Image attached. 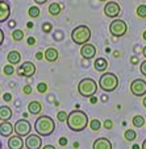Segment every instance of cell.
Listing matches in <instances>:
<instances>
[{
	"label": "cell",
	"mask_w": 146,
	"mask_h": 149,
	"mask_svg": "<svg viewBox=\"0 0 146 149\" xmlns=\"http://www.w3.org/2000/svg\"><path fill=\"white\" fill-rule=\"evenodd\" d=\"M104 128H105V130H112V128H113L112 120H109V119H108V120L104 121Z\"/></svg>",
	"instance_id": "836d02e7"
},
{
	"label": "cell",
	"mask_w": 146,
	"mask_h": 149,
	"mask_svg": "<svg viewBox=\"0 0 146 149\" xmlns=\"http://www.w3.org/2000/svg\"><path fill=\"white\" fill-rule=\"evenodd\" d=\"M96 91H98V83H96V81H93L92 78H84L79 82L78 93L80 96L91 98V96L96 95Z\"/></svg>",
	"instance_id": "5b68a950"
},
{
	"label": "cell",
	"mask_w": 146,
	"mask_h": 149,
	"mask_svg": "<svg viewBox=\"0 0 146 149\" xmlns=\"http://www.w3.org/2000/svg\"><path fill=\"white\" fill-rule=\"evenodd\" d=\"M67 112H65V111H59L58 113H57V118H58L59 121H62V123H65L66 120H67Z\"/></svg>",
	"instance_id": "4dcf8cb0"
},
{
	"label": "cell",
	"mask_w": 146,
	"mask_h": 149,
	"mask_svg": "<svg viewBox=\"0 0 146 149\" xmlns=\"http://www.w3.org/2000/svg\"><path fill=\"white\" fill-rule=\"evenodd\" d=\"M90 127H91V130H92V131H99V130H100V127H101L100 120H98V119H93V120H91Z\"/></svg>",
	"instance_id": "83f0119b"
},
{
	"label": "cell",
	"mask_w": 146,
	"mask_h": 149,
	"mask_svg": "<svg viewBox=\"0 0 146 149\" xmlns=\"http://www.w3.org/2000/svg\"><path fill=\"white\" fill-rule=\"evenodd\" d=\"M49 13H50L51 16H58V15L61 13V6H59L58 3H51L50 6H49Z\"/></svg>",
	"instance_id": "7402d4cb"
},
{
	"label": "cell",
	"mask_w": 146,
	"mask_h": 149,
	"mask_svg": "<svg viewBox=\"0 0 146 149\" xmlns=\"http://www.w3.org/2000/svg\"><path fill=\"white\" fill-rule=\"evenodd\" d=\"M17 71H19V75L25 77V78H30V77L34 75V73H36V65L30 61L23 62V65H20Z\"/></svg>",
	"instance_id": "8fae6325"
},
{
	"label": "cell",
	"mask_w": 146,
	"mask_h": 149,
	"mask_svg": "<svg viewBox=\"0 0 146 149\" xmlns=\"http://www.w3.org/2000/svg\"><path fill=\"white\" fill-rule=\"evenodd\" d=\"M48 0H34V3L38 4V6H41V4H45Z\"/></svg>",
	"instance_id": "b9f144b4"
},
{
	"label": "cell",
	"mask_w": 146,
	"mask_h": 149,
	"mask_svg": "<svg viewBox=\"0 0 146 149\" xmlns=\"http://www.w3.org/2000/svg\"><path fill=\"white\" fill-rule=\"evenodd\" d=\"M132 149H141V148H140V145H137V144H134V145L132 146Z\"/></svg>",
	"instance_id": "7dc6e473"
},
{
	"label": "cell",
	"mask_w": 146,
	"mask_h": 149,
	"mask_svg": "<svg viewBox=\"0 0 146 149\" xmlns=\"http://www.w3.org/2000/svg\"><path fill=\"white\" fill-rule=\"evenodd\" d=\"M32 91H33V87H32L30 84H25V86L23 87V93H24V94H26V95H29V94H30Z\"/></svg>",
	"instance_id": "1f68e13d"
},
{
	"label": "cell",
	"mask_w": 146,
	"mask_h": 149,
	"mask_svg": "<svg viewBox=\"0 0 146 149\" xmlns=\"http://www.w3.org/2000/svg\"><path fill=\"white\" fill-rule=\"evenodd\" d=\"M12 118V108L8 106H1L0 107V120L8 121Z\"/></svg>",
	"instance_id": "44dd1931"
},
{
	"label": "cell",
	"mask_w": 146,
	"mask_h": 149,
	"mask_svg": "<svg viewBox=\"0 0 146 149\" xmlns=\"http://www.w3.org/2000/svg\"><path fill=\"white\" fill-rule=\"evenodd\" d=\"M137 15L138 17H141V19H145L146 17V4H141V6L137 7Z\"/></svg>",
	"instance_id": "484cf974"
},
{
	"label": "cell",
	"mask_w": 146,
	"mask_h": 149,
	"mask_svg": "<svg viewBox=\"0 0 146 149\" xmlns=\"http://www.w3.org/2000/svg\"><path fill=\"white\" fill-rule=\"evenodd\" d=\"M28 111L32 115H39L41 111H42V104L39 103L38 100H32L28 104Z\"/></svg>",
	"instance_id": "e0dca14e"
},
{
	"label": "cell",
	"mask_w": 146,
	"mask_h": 149,
	"mask_svg": "<svg viewBox=\"0 0 146 149\" xmlns=\"http://www.w3.org/2000/svg\"><path fill=\"white\" fill-rule=\"evenodd\" d=\"M8 25H9V28H15V26H16V23H15L13 20H11V21H9V24H8Z\"/></svg>",
	"instance_id": "f6af8a7d"
},
{
	"label": "cell",
	"mask_w": 146,
	"mask_h": 149,
	"mask_svg": "<svg viewBox=\"0 0 146 149\" xmlns=\"http://www.w3.org/2000/svg\"><path fill=\"white\" fill-rule=\"evenodd\" d=\"M37 91H38L39 94H44L48 91V84L45 83V82H39L38 86H37Z\"/></svg>",
	"instance_id": "f546056e"
},
{
	"label": "cell",
	"mask_w": 146,
	"mask_h": 149,
	"mask_svg": "<svg viewBox=\"0 0 146 149\" xmlns=\"http://www.w3.org/2000/svg\"><path fill=\"white\" fill-rule=\"evenodd\" d=\"M80 54L83 58L86 59H91L96 56V46L93 44H84V45H82L80 48Z\"/></svg>",
	"instance_id": "7c38bea8"
},
{
	"label": "cell",
	"mask_w": 146,
	"mask_h": 149,
	"mask_svg": "<svg viewBox=\"0 0 146 149\" xmlns=\"http://www.w3.org/2000/svg\"><path fill=\"white\" fill-rule=\"evenodd\" d=\"M41 149H55V146L54 145H44V148H41Z\"/></svg>",
	"instance_id": "ee69618b"
},
{
	"label": "cell",
	"mask_w": 146,
	"mask_h": 149,
	"mask_svg": "<svg viewBox=\"0 0 146 149\" xmlns=\"http://www.w3.org/2000/svg\"><path fill=\"white\" fill-rule=\"evenodd\" d=\"M24 146V140L21 136L17 135H11L8 139V148L9 149H23Z\"/></svg>",
	"instance_id": "5bb4252c"
},
{
	"label": "cell",
	"mask_w": 146,
	"mask_h": 149,
	"mask_svg": "<svg viewBox=\"0 0 146 149\" xmlns=\"http://www.w3.org/2000/svg\"><path fill=\"white\" fill-rule=\"evenodd\" d=\"M132 123H133V125H134L136 128H141V127L145 124V119H143L141 115H136L134 118H133Z\"/></svg>",
	"instance_id": "cb8c5ba5"
},
{
	"label": "cell",
	"mask_w": 146,
	"mask_h": 149,
	"mask_svg": "<svg viewBox=\"0 0 146 149\" xmlns=\"http://www.w3.org/2000/svg\"><path fill=\"white\" fill-rule=\"evenodd\" d=\"M36 58L38 59V61H41V59L44 58V53H42V52H37V53H36Z\"/></svg>",
	"instance_id": "f35d334b"
},
{
	"label": "cell",
	"mask_w": 146,
	"mask_h": 149,
	"mask_svg": "<svg viewBox=\"0 0 146 149\" xmlns=\"http://www.w3.org/2000/svg\"><path fill=\"white\" fill-rule=\"evenodd\" d=\"M142 104H143V107L146 108V96H143V100H142Z\"/></svg>",
	"instance_id": "bcb514c9"
},
{
	"label": "cell",
	"mask_w": 146,
	"mask_h": 149,
	"mask_svg": "<svg viewBox=\"0 0 146 149\" xmlns=\"http://www.w3.org/2000/svg\"><path fill=\"white\" fill-rule=\"evenodd\" d=\"M124 137L127 141H134L137 139V132L134 130H127L125 133H124Z\"/></svg>",
	"instance_id": "603a6c76"
},
{
	"label": "cell",
	"mask_w": 146,
	"mask_h": 149,
	"mask_svg": "<svg viewBox=\"0 0 146 149\" xmlns=\"http://www.w3.org/2000/svg\"><path fill=\"white\" fill-rule=\"evenodd\" d=\"M141 149H146V140L142 143V146H141Z\"/></svg>",
	"instance_id": "c3c4849f"
},
{
	"label": "cell",
	"mask_w": 146,
	"mask_h": 149,
	"mask_svg": "<svg viewBox=\"0 0 146 149\" xmlns=\"http://www.w3.org/2000/svg\"><path fill=\"white\" fill-rule=\"evenodd\" d=\"M3 73L6 74V75H13V73H15V68H13V65H6L3 68Z\"/></svg>",
	"instance_id": "f1b7e54d"
},
{
	"label": "cell",
	"mask_w": 146,
	"mask_h": 149,
	"mask_svg": "<svg viewBox=\"0 0 146 149\" xmlns=\"http://www.w3.org/2000/svg\"><path fill=\"white\" fill-rule=\"evenodd\" d=\"M13 132V125L9 121H1L0 124V135L3 137H9Z\"/></svg>",
	"instance_id": "2e32d148"
},
{
	"label": "cell",
	"mask_w": 146,
	"mask_h": 149,
	"mask_svg": "<svg viewBox=\"0 0 146 149\" xmlns=\"http://www.w3.org/2000/svg\"><path fill=\"white\" fill-rule=\"evenodd\" d=\"M109 33L115 37H122L128 33V24L121 19H113L109 24Z\"/></svg>",
	"instance_id": "8992f818"
},
{
	"label": "cell",
	"mask_w": 146,
	"mask_h": 149,
	"mask_svg": "<svg viewBox=\"0 0 146 149\" xmlns=\"http://www.w3.org/2000/svg\"><path fill=\"white\" fill-rule=\"evenodd\" d=\"M3 98H4V100H6V102L12 100V95H11V94H9V93H6V94H4V96H3Z\"/></svg>",
	"instance_id": "8d00e7d4"
},
{
	"label": "cell",
	"mask_w": 146,
	"mask_h": 149,
	"mask_svg": "<svg viewBox=\"0 0 146 149\" xmlns=\"http://www.w3.org/2000/svg\"><path fill=\"white\" fill-rule=\"evenodd\" d=\"M142 54H143V56H145V58H146V46H145V48H143V50H142Z\"/></svg>",
	"instance_id": "681fc988"
},
{
	"label": "cell",
	"mask_w": 146,
	"mask_h": 149,
	"mask_svg": "<svg viewBox=\"0 0 146 149\" xmlns=\"http://www.w3.org/2000/svg\"><path fill=\"white\" fill-rule=\"evenodd\" d=\"M7 61H8L9 65H17V63H20V61H21V54H20V52H17V50L9 52L8 56H7Z\"/></svg>",
	"instance_id": "d6986e66"
},
{
	"label": "cell",
	"mask_w": 146,
	"mask_h": 149,
	"mask_svg": "<svg viewBox=\"0 0 146 149\" xmlns=\"http://www.w3.org/2000/svg\"><path fill=\"white\" fill-rule=\"evenodd\" d=\"M130 93L134 96H145L146 95V82L143 79H134L130 83Z\"/></svg>",
	"instance_id": "ba28073f"
},
{
	"label": "cell",
	"mask_w": 146,
	"mask_h": 149,
	"mask_svg": "<svg viewBox=\"0 0 146 149\" xmlns=\"http://www.w3.org/2000/svg\"><path fill=\"white\" fill-rule=\"evenodd\" d=\"M51 28H53V26H51V24H50V23H45V24L42 25V31L45 32V33H50Z\"/></svg>",
	"instance_id": "d6a6232c"
},
{
	"label": "cell",
	"mask_w": 146,
	"mask_h": 149,
	"mask_svg": "<svg viewBox=\"0 0 146 149\" xmlns=\"http://www.w3.org/2000/svg\"><path fill=\"white\" fill-rule=\"evenodd\" d=\"M91 38V29L87 25H78L71 32V40L75 45H84Z\"/></svg>",
	"instance_id": "3957f363"
},
{
	"label": "cell",
	"mask_w": 146,
	"mask_h": 149,
	"mask_svg": "<svg viewBox=\"0 0 146 149\" xmlns=\"http://www.w3.org/2000/svg\"><path fill=\"white\" fill-rule=\"evenodd\" d=\"M13 131L16 132L17 136H21V137H25L30 133L32 131V124L29 123L26 119H21V120H17L13 125Z\"/></svg>",
	"instance_id": "52a82bcc"
},
{
	"label": "cell",
	"mask_w": 146,
	"mask_h": 149,
	"mask_svg": "<svg viewBox=\"0 0 146 149\" xmlns=\"http://www.w3.org/2000/svg\"><path fill=\"white\" fill-rule=\"evenodd\" d=\"M142 37H143V40H145V41H146V31H145V32H143V34H142Z\"/></svg>",
	"instance_id": "f907efd6"
},
{
	"label": "cell",
	"mask_w": 146,
	"mask_h": 149,
	"mask_svg": "<svg viewBox=\"0 0 146 149\" xmlns=\"http://www.w3.org/2000/svg\"><path fill=\"white\" fill-rule=\"evenodd\" d=\"M59 145H62V146L67 145V139H66V137H61V139H59Z\"/></svg>",
	"instance_id": "d590c367"
},
{
	"label": "cell",
	"mask_w": 146,
	"mask_h": 149,
	"mask_svg": "<svg viewBox=\"0 0 146 149\" xmlns=\"http://www.w3.org/2000/svg\"><path fill=\"white\" fill-rule=\"evenodd\" d=\"M130 62H132V63H133V65H137V63H138V58H137V57H132V59H130Z\"/></svg>",
	"instance_id": "60d3db41"
},
{
	"label": "cell",
	"mask_w": 146,
	"mask_h": 149,
	"mask_svg": "<svg viewBox=\"0 0 146 149\" xmlns=\"http://www.w3.org/2000/svg\"><path fill=\"white\" fill-rule=\"evenodd\" d=\"M98 86H100V88L105 93H112L118 86L117 75L113 73H103V75H100V78H99Z\"/></svg>",
	"instance_id": "277c9868"
},
{
	"label": "cell",
	"mask_w": 146,
	"mask_h": 149,
	"mask_svg": "<svg viewBox=\"0 0 146 149\" xmlns=\"http://www.w3.org/2000/svg\"><path fill=\"white\" fill-rule=\"evenodd\" d=\"M11 16V6L9 3L0 0V23H6Z\"/></svg>",
	"instance_id": "4fadbf2b"
},
{
	"label": "cell",
	"mask_w": 146,
	"mask_h": 149,
	"mask_svg": "<svg viewBox=\"0 0 146 149\" xmlns=\"http://www.w3.org/2000/svg\"><path fill=\"white\" fill-rule=\"evenodd\" d=\"M92 149H112V143L105 137H99L93 141Z\"/></svg>",
	"instance_id": "9a60e30c"
},
{
	"label": "cell",
	"mask_w": 146,
	"mask_h": 149,
	"mask_svg": "<svg viewBox=\"0 0 146 149\" xmlns=\"http://www.w3.org/2000/svg\"><path fill=\"white\" fill-rule=\"evenodd\" d=\"M104 13L109 19H117L118 15L121 13L120 4L117 1H107V4L104 7Z\"/></svg>",
	"instance_id": "9c48e42d"
},
{
	"label": "cell",
	"mask_w": 146,
	"mask_h": 149,
	"mask_svg": "<svg viewBox=\"0 0 146 149\" xmlns=\"http://www.w3.org/2000/svg\"><path fill=\"white\" fill-rule=\"evenodd\" d=\"M0 93H1V90H0Z\"/></svg>",
	"instance_id": "db71d44e"
},
{
	"label": "cell",
	"mask_w": 146,
	"mask_h": 149,
	"mask_svg": "<svg viewBox=\"0 0 146 149\" xmlns=\"http://www.w3.org/2000/svg\"><path fill=\"white\" fill-rule=\"evenodd\" d=\"M34 44H36V38H34V37H29V38H28V45L33 46Z\"/></svg>",
	"instance_id": "74e56055"
},
{
	"label": "cell",
	"mask_w": 146,
	"mask_h": 149,
	"mask_svg": "<svg viewBox=\"0 0 146 149\" xmlns=\"http://www.w3.org/2000/svg\"><path fill=\"white\" fill-rule=\"evenodd\" d=\"M93 68H95L96 71L103 73V71H105L108 68V61L105 58H96L95 62H93Z\"/></svg>",
	"instance_id": "ffe728a7"
},
{
	"label": "cell",
	"mask_w": 146,
	"mask_h": 149,
	"mask_svg": "<svg viewBox=\"0 0 146 149\" xmlns=\"http://www.w3.org/2000/svg\"><path fill=\"white\" fill-rule=\"evenodd\" d=\"M28 13H29V16H30V17L37 19V17L39 16V8H38V7H30V8H29V11H28Z\"/></svg>",
	"instance_id": "4316f807"
},
{
	"label": "cell",
	"mask_w": 146,
	"mask_h": 149,
	"mask_svg": "<svg viewBox=\"0 0 146 149\" xmlns=\"http://www.w3.org/2000/svg\"><path fill=\"white\" fill-rule=\"evenodd\" d=\"M44 57L48 62H55L58 59V50L55 48H48L44 53Z\"/></svg>",
	"instance_id": "ac0fdd59"
},
{
	"label": "cell",
	"mask_w": 146,
	"mask_h": 149,
	"mask_svg": "<svg viewBox=\"0 0 146 149\" xmlns=\"http://www.w3.org/2000/svg\"><path fill=\"white\" fill-rule=\"evenodd\" d=\"M34 131L37 132V135L48 137V136L53 135L54 131H55V121L50 116H39V118H37L36 123H34Z\"/></svg>",
	"instance_id": "7a4b0ae2"
},
{
	"label": "cell",
	"mask_w": 146,
	"mask_h": 149,
	"mask_svg": "<svg viewBox=\"0 0 146 149\" xmlns=\"http://www.w3.org/2000/svg\"><path fill=\"white\" fill-rule=\"evenodd\" d=\"M24 145L26 146V149H41L42 146V139L39 135H30L29 133L26 136L25 141H24Z\"/></svg>",
	"instance_id": "30bf717a"
},
{
	"label": "cell",
	"mask_w": 146,
	"mask_h": 149,
	"mask_svg": "<svg viewBox=\"0 0 146 149\" xmlns=\"http://www.w3.org/2000/svg\"><path fill=\"white\" fill-rule=\"evenodd\" d=\"M90 102H91V103H92V104H95L96 102H98V98H96L95 95H93V96H91V98H90Z\"/></svg>",
	"instance_id": "7bdbcfd3"
},
{
	"label": "cell",
	"mask_w": 146,
	"mask_h": 149,
	"mask_svg": "<svg viewBox=\"0 0 146 149\" xmlns=\"http://www.w3.org/2000/svg\"><path fill=\"white\" fill-rule=\"evenodd\" d=\"M0 149H3V144H1V141H0Z\"/></svg>",
	"instance_id": "816d5d0a"
},
{
	"label": "cell",
	"mask_w": 146,
	"mask_h": 149,
	"mask_svg": "<svg viewBox=\"0 0 146 149\" xmlns=\"http://www.w3.org/2000/svg\"><path fill=\"white\" fill-rule=\"evenodd\" d=\"M3 42H4V32L1 31V28H0V46H1Z\"/></svg>",
	"instance_id": "ab89813d"
},
{
	"label": "cell",
	"mask_w": 146,
	"mask_h": 149,
	"mask_svg": "<svg viewBox=\"0 0 146 149\" xmlns=\"http://www.w3.org/2000/svg\"><path fill=\"white\" fill-rule=\"evenodd\" d=\"M67 127L74 132H82L88 125V115L84 111L74 110L67 115Z\"/></svg>",
	"instance_id": "6da1fadb"
},
{
	"label": "cell",
	"mask_w": 146,
	"mask_h": 149,
	"mask_svg": "<svg viewBox=\"0 0 146 149\" xmlns=\"http://www.w3.org/2000/svg\"><path fill=\"white\" fill-rule=\"evenodd\" d=\"M140 70H141V73H142L143 75L146 77V59H145V61H143L142 63L140 65Z\"/></svg>",
	"instance_id": "e575fe53"
},
{
	"label": "cell",
	"mask_w": 146,
	"mask_h": 149,
	"mask_svg": "<svg viewBox=\"0 0 146 149\" xmlns=\"http://www.w3.org/2000/svg\"><path fill=\"white\" fill-rule=\"evenodd\" d=\"M99 1H107V0H99Z\"/></svg>",
	"instance_id": "f5cc1de1"
},
{
	"label": "cell",
	"mask_w": 146,
	"mask_h": 149,
	"mask_svg": "<svg viewBox=\"0 0 146 149\" xmlns=\"http://www.w3.org/2000/svg\"><path fill=\"white\" fill-rule=\"evenodd\" d=\"M12 38H13L15 41H21V40L24 38V32L21 31V29H15V31L12 32Z\"/></svg>",
	"instance_id": "d4e9b609"
}]
</instances>
